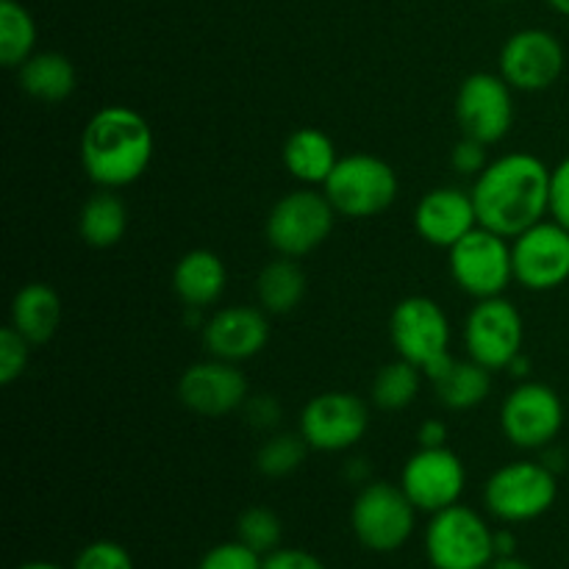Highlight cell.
<instances>
[{"mask_svg":"<svg viewBox=\"0 0 569 569\" xmlns=\"http://www.w3.org/2000/svg\"><path fill=\"white\" fill-rule=\"evenodd\" d=\"M550 170L539 156L509 153L489 161L472 183L478 226L506 239L520 237L550 214Z\"/></svg>","mask_w":569,"mask_h":569,"instance_id":"cell-1","label":"cell"},{"mask_svg":"<svg viewBox=\"0 0 569 569\" xmlns=\"http://www.w3.org/2000/svg\"><path fill=\"white\" fill-rule=\"evenodd\" d=\"M156 153L150 122L128 106H103L81 133V164L100 189H122L144 176Z\"/></svg>","mask_w":569,"mask_h":569,"instance_id":"cell-2","label":"cell"},{"mask_svg":"<svg viewBox=\"0 0 569 569\" xmlns=\"http://www.w3.org/2000/svg\"><path fill=\"white\" fill-rule=\"evenodd\" d=\"M322 192L331 200L337 214L367 220L383 214L395 203L400 181L389 161L370 153H353L339 159L328 181L322 183Z\"/></svg>","mask_w":569,"mask_h":569,"instance_id":"cell-3","label":"cell"},{"mask_svg":"<svg viewBox=\"0 0 569 569\" xmlns=\"http://www.w3.org/2000/svg\"><path fill=\"white\" fill-rule=\"evenodd\" d=\"M559 478L545 461H515L492 472L483 487V503L500 522H531L553 509Z\"/></svg>","mask_w":569,"mask_h":569,"instance_id":"cell-4","label":"cell"},{"mask_svg":"<svg viewBox=\"0 0 569 569\" xmlns=\"http://www.w3.org/2000/svg\"><path fill=\"white\" fill-rule=\"evenodd\" d=\"M426 553L433 569H489L498 559L489 522L461 503L431 515L426 528Z\"/></svg>","mask_w":569,"mask_h":569,"instance_id":"cell-5","label":"cell"},{"mask_svg":"<svg viewBox=\"0 0 569 569\" xmlns=\"http://www.w3.org/2000/svg\"><path fill=\"white\" fill-rule=\"evenodd\" d=\"M356 539L372 553H395L411 539L417 526V506L403 487L389 481H370L356 495L350 509Z\"/></svg>","mask_w":569,"mask_h":569,"instance_id":"cell-6","label":"cell"},{"mask_svg":"<svg viewBox=\"0 0 569 569\" xmlns=\"http://www.w3.org/2000/svg\"><path fill=\"white\" fill-rule=\"evenodd\" d=\"M333 222H337V209L326 192L317 189H295L283 194L267 214V242L278 256L300 259L309 256L331 237Z\"/></svg>","mask_w":569,"mask_h":569,"instance_id":"cell-7","label":"cell"},{"mask_svg":"<svg viewBox=\"0 0 569 569\" xmlns=\"http://www.w3.org/2000/svg\"><path fill=\"white\" fill-rule=\"evenodd\" d=\"M450 276L456 287L476 300L500 298L515 281L511 242L489 228L478 226L448 250Z\"/></svg>","mask_w":569,"mask_h":569,"instance_id":"cell-8","label":"cell"},{"mask_svg":"<svg viewBox=\"0 0 569 569\" xmlns=\"http://www.w3.org/2000/svg\"><path fill=\"white\" fill-rule=\"evenodd\" d=\"M561 428H565V403L548 383H520L500 406V431L515 448H550Z\"/></svg>","mask_w":569,"mask_h":569,"instance_id":"cell-9","label":"cell"},{"mask_svg":"<svg viewBox=\"0 0 569 569\" xmlns=\"http://www.w3.org/2000/svg\"><path fill=\"white\" fill-rule=\"evenodd\" d=\"M456 122L461 137L498 144L515 126V89L503 76L472 72L456 92Z\"/></svg>","mask_w":569,"mask_h":569,"instance_id":"cell-10","label":"cell"},{"mask_svg":"<svg viewBox=\"0 0 569 569\" xmlns=\"http://www.w3.org/2000/svg\"><path fill=\"white\" fill-rule=\"evenodd\" d=\"M389 339L398 359L411 361L426 372L433 361L450 353V320L437 300L411 295L392 309Z\"/></svg>","mask_w":569,"mask_h":569,"instance_id":"cell-11","label":"cell"},{"mask_svg":"<svg viewBox=\"0 0 569 569\" xmlns=\"http://www.w3.org/2000/svg\"><path fill=\"white\" fill-rule=\"evenodd\" d=\"M522 315L503 295L476 300L465 320L467 353L489 370H509L511 361L522 353Z\"/></svg>","mask_w":569,"mask_h":569,"instance_id":"cell-12","label":"cell"},{"mask_svg":"<svg viewBox=\"0 0 569 569\" xmlns=\"http://www.w3.org/2000/svg\"><path fill=\"white\" fill-rule=\"evenodd\" d=\"M370 428V411L365 400L350 392H322L300 411V437L311 450L342 453L356 448Z\"/></svg>","mask_w":569,"mask_h":569,"instance_id":"cell-13","label":"cell"},{"mask_svg":"<svg viewBox=\"0 0 569 569\" xmlns=\"http://www.w3.org/2000/svg\"><path fill=\"white\" fill-rule=\"evenodd\" d=\"M515 281L531 292H550L569 281V228L542 220L511 239Z\"/></svg>","mask_w":569,"mask_h":569,"instance_id":"cell-14","label":"cell"},{"mask_svg":"<svg viewBox=\"0 0 569 569\" xmlns=\"http://www.w3.org/2000/svg\"><path fill=\"white\" fill-rule=\"evenodd\" d=\"M565 44L545 28H522L500 48V76L520 92H545L561 78Z\"/></svg>","mask_w":569,"mask_h":569,"instance_id":"cell-15","label":"cell"},{"mask_svg":"<svg viewBox=\"0 0 569 569\" xmlns=\"http://www.w3.org/2000/svg\"><path fill=\"white\" fill-rule=\"evenodd\" d=\"M400 487L409 495L417 511L450 509L461 500L467 487L465 461L445 445V448H420L400 472Z\"/></svg>","mask_w":569,"mask_h":569,"instance_id":"cell-16","label":"cell"},{"mask_svg":"<svg viewBox=\"0 0 569 569\" xmlns=\"http://www.w3.org/2000/svg\"><path fill=\"white\" fill-rule=\"evenodd\" d=\"M178 400L192 415L226 417L248 403V378L239 370V365L211 356L181 372Z\"/></svg>","mask_w":569,"mask_h":569,"instance_id":"cell-17","label":"cell"},{"mask_svg":"<svg viewBox=\"0 0 569 569\" xmlns=\"http://www.w3.org/2000/svg\"><path fill=\"white\" fill-rule=\"evenodd\" d=\"M203 342L209 356L222 361L256 359L270 342V320L261 306H228L203 322Z\"/></svg>","mask_w":569,"mask_h":569,"instance_id":"cell-18","label":"cell"},{"mask_svg":"<svg viewBox=\"0 0 569 569\" xmlns=\"http://www.w3.org/2000/svg\"><path fill=\"white\" fill-rule=\"evenodd\" d=\"M478 228L472 192L459 187H437L415 209V231L433 248H453Z\"/></svg>","mask_w":569,"mask_h":569,"instance_id":"cell-19","label":"cell"},{"mask_svg":"<svg viewBox=\"0 0 569 569\" xmlns=\"http://www.w3.org/2000/svg\"><path fill=\"white\" fill-rule=\"evenodd\" d=\"M437 400L450 411H470L487 400L492 389V370L478 365L476 359L459 361L453 356H442L426 370Z\"/></svg>","mask_w":569,"mask_h":569,"instance_id":"cell-20","label":"cell"},{"mask_svg":"<svg viewBox=\"0 0 569 569\" xmlns=\"http://www.w3.org/2000/svg\"><path fill=\"white\" fill-rule=\"evenodd\" d=\"M228 287L226 261L214 250H189L172 270V289L187 303V309H206L217 303Z\"/></svg>","mask_w":569,"mask_h":569,"instance_id":"cell-21","label":"cell"},{"mask_svg":"<svg viewBox=\"0 0 569 569\" xmlns=\"http://www.w3.org/2000/svg\"><path fill=\"white\" fill-rule=\"evenodd\" d=\"M64 317L59 292L50 283L31 281L17 289L11 300V326L31 345H44L56 337Z\"/></svg>","mask_w":569,"mask_h":569,"instance_id":"cell-22","label":"cell"},{"mask_svg":"<svg viewBox=\"0 0 569 569\" xmlns=\"http://www.w3.org/2000/svg\"><path fill=\"white\" fill-rule=\"evenodd\" d=\"M339 159L333 139L320 128H298L283 144V167L306 187H322Z\"/></svg>","mask_w":569,"mask_h":569,"instance_id":"cell-23","label":"cell"},{"mask_svg":"<svg viewBox=\"0 0 569 569\" xmlns=\"http://www.w3.org/2000/svg\"><path fill=\"white\" fill-rule=\"evenodd\" d=\"M22 92L42 103H61L76 92L78 72L72 61L59 50H37L26 64L17 70Z\"/></svg>","mask_w":569,"mask_h":569,"instance_id":"cell-24","label":"cell"},{"mask_svg":"<svg viewBox=\"0 0 569 569\" xmlns=\"http://www.w3.org/2000/svg\"><path fill=\"white\" fill-rule=\"evenodd\" d=\"M306 281L303 267L289 256H278L267 267H261L259 278H256V298L267 315H289L298 309L306 298Z\"/></svg>","mask_w":569,"mask_h":569,"instance_id":"cell-25","label":"cell"},{"mask_svg":"<svg viewBox=\"0 0 569 569\" xmlns=\"http://www.w3.org/2000/svg\"><path fill=\"white\" fill-rule=\"evenodd\" d=\"M128 231V209L114 189H100L98 194L81 206L78 214V233L89 248H114Z\"/></svg>","mask_w":569,"mask_h":569,"instance_id":"cell-26","label":"cell"},{"mask_svg":"<svg viewBox=\"0 0 569 569\" xmlns=\"http://www.w3.org/2000/svg\"><path fill=\"white\" fill-rule=\"evenodd\" d=\"M37 53V20L20 0H0V64L20 70Z\"/></svg>","mask_w":569,"mask_h":569,"instance_id":"cell-27","label":"cell"},{"mask_svg":"<svg viewBox=\"0 0 569 569\" xmlns=\"http://www.w3.org/2000/svg\"><path fill=\"white\" fill-rule=\"evenodd\" d=\"M422 376H426V372L417 365H411V361H389V365H383L381 370L376 372V378H372V403L383 411L409 409L417 400V395H420Z\"/></svg>","mask_w":569,"mask_h":569,"instance_id":"cell-28","label":"cell"},{"mask_svg":"<svg viewBox=\"0 0 569 569\" xmlns=\"http://www.w3.org/2000/svg\"><path fill=\"white\" fill-rule=\"evenodd\" d=\"M309 442L298 433H276L256 453V470L264 478H287L306 461Z\"/></svg>","mask_w":569,"mask_h":569,"instance_id":"cell-29","label":"cell"},{"mask_svg":"<svg viewBox=\"0 0 569 569\" xmlns=\"http://www.w3.org/2000/svg\"><path fill=\"white\" fill-rule=\"evenodd\" d=\"M283 526L278 520V515L267 506H253V509H244L237 520V539L244 542L248 548H253L256 553L267 556L272 550L281 548Z\"/></svg>","mask_w":569,"mask_h":569,"instance_id":"cell-30","label":"cell"},{"mask_svg":"<svg viewBox=\"0 0 569 569\" xmlns=\"http://www.w3.org/2000/svg\"><path fill=\"white\" fill-rule=\"evenodd\" d=\"M28 356H31V342L14 326H6L0 331V383L3 387H11L17 378H22Z\"/></svg>","mask_w":569,"mask_h":569,"instance_id":"cell-31","label":"cell"},{"mask_svg":"<svg viewBox=\"0 0 569 569\" xmlns=\"http://www.w3.org/2000/svg\"><path fill=\"white\" fill-rule=\"evenodd\" d=\"M261 565H264V556L256 553L253 548H248L239 539H233V542L214 545L200 559L198 569H261Z\"/></svg>","mask_w":569,"mask_h":569,"instance_id":"cell-32","label":"cell"},{"mask_svg":"<svg viewBox=\"0 0 569 569\" xmlns=\"http://www.w3.org/2000/svg\"><path fill=\"white\" fill-rule=\"evenodd\" d=\"M72 569H137V565L122 545L111 542V539H98L78 553Z\"/></svg>","mask_w":569,"mask_h":569,"instance_id":"cell-33","label":"cell"},{"mask_svg":"<svg viewBox=\"0 0 569 569\" xmlns=\"http://www.w3.org/2000/svg\"><path fill=\"white\" fill-rule=\"evenodd\" d=\"M487 150L489 144L478 142V139H470V137H461L459 142H456L453 153H450V164H453V170L459 172V176L478 178L489 167Z\"/></svg>","mask_w":569,"mask_h":569,"instance_id":"cell-34","label":"cell"},{"mask_svg":"<svg viewBox=\"0 0 569 569\" xmlns=\"http://www.w3.org/2000/svg\"><path fill=\"white\" fill-rule=\"evenodd\" d=\"M244 409V420L250 422L259 431H272V428L281 422V403H278L272 395H256V398H248Z\"/></svg>","mask_w":569,"mask_h":569,"instance_id":"cell-35","label":"cell"},{"mask_svg":"<svg viewBox=\"0 0 569 569\" xmlns=\"http://www.w3.org/2000/svg\"><path fill=\"white\" fill-rule=\"evenodd\" d=\"M550 217L569 228V156L550 176Z\"/></svg>","mask_w":569,"mask_h":569,"instance_id":"cell-36","label":"cell"},{"mask_svg":"<svg viewBox=\"0 0 569 569\" xmlns=\"http://www.w3.org/2000/svg\"><path fill=\"white\" fill-rule=\"evenodd\" d=\"M261 569H328L315 553L300 548H278L264 556Z\"/></svg>","mask_w":569,"mask_h":569,"instance_id":"cell-37","label":"cell"},{"mask_svg":"<svg viewBox=\"0 0 569 569\" xmlns=\"http://www.w3.org/2000/svg\"><path fill=\"white\" fill-rule=\"evenodd\" d=\"M420 448H445L448 445V426L442 420H426L417 431Z\"/></svg>","mask_w":569,"mask_h":569,"instance_id":"cell-38","label":"cell"},{"mask_svg":"<svg viewBox=\"0 0 569 569\" xmlns=\"http://www.w3.org/2000/svg\"><path fill=\"white\" fill-rule=\"evenodd\" d=\"M517 539L509 531H495V556L503 559V556H515Z\"/></svg>","mask_w":569,"mask_h":569,"instance_id":"cell-39","label":"cell"},{"mask_svg":"<svg viewBox=\"0 0 569 569\" xmlns=\"http://www.w3.org/2000/svg\"><path fill=\"white\" fill-rule=\"evenodd\" d=\"M489 569H533L531 565H526L522 559H517V556H503V559H495Z\"/></svg>","mask_w":569,"mask_h":569,"instance_id":"cell-40","label":"cell"},{"mask_svg":"<svg viewBox=\"0 0 569 569\" xmlns=\"http://www.w3.org/2000/svg\"><path fill=\"white\" fill-rule=\"evenodd\" d=\"M367 472H370V467H367V459H353L348 465V476L356 478V481H359V483L365 481Z\"/></svg>","mask_w":569,"mask_h":569,"instance_id":"cell-41","label":"cell"},{"mask_svg":"<svg viewBox=\"0 0 569 569\" xmlns=\"http://www.w3.org/2000/svg\"><path fill=\"white\" fill-rule=\"evenodd\" d=\"M509 370L511 372H515V376L517 378H522V376H528V359H526V356H517V359L515 361H511V365H509Z\"/></svg>","mask_w":569,"mask_h":569,"instance_id":"cell-42","label":"cell"},{"mask_svg":"<svg viewBox=\"0 0 569 569\" xmlns=\"http://www.w3.org/2000/svg\"><path fill=\"white\" fill-rule=\"evenodd\" d=\"M17 569H64V567L53 565V561H26V565H20Z\"/></svg>","mask_w":569,"mask_h":569,"instance_id":"cell-43","label":"cell"},{"mask_svg":"<svg viewBox=\"0 0 569 569\" xmlns=\"http://www.w3.org/2000/svg\"><path fill=\"white\" fill-rule=\"evenodd\" d=\"M553 11H559L561 17H569V0H545Z\"/></svg>","mask_w":569,"mask_h":569,"instance_id":"cell-44","label":"cell"},{"mask_svg":"<svg viewBox=\"0 0 569 569\" xmlns=\"http://www.w3.org/2000/svg\"><path fill=\"white\" fill-rule=\"evenodd\" d=\"M500 3H506V0H500Z\"/></svg>","mask_w":569,"mask_h":569,"instance_id":"cell-45","label":"cell"}]
</instances>
